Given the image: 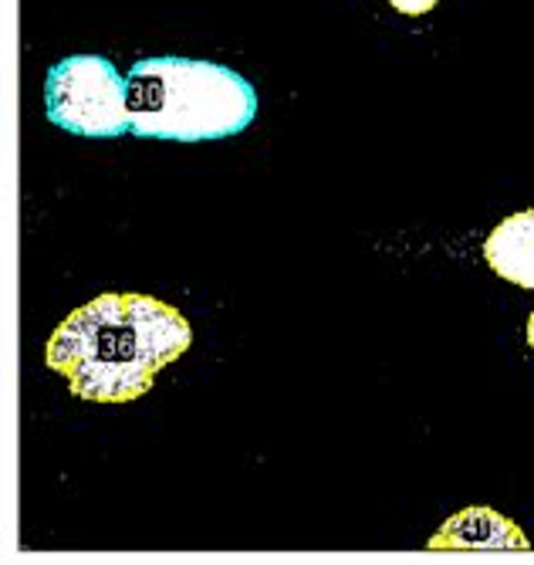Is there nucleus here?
<instances>
[{
  "label": "nucleus",
  "instance_id": "1",
  "mask_svg": "<svg viewBox=\"0 0 534 565\" xmlns=\"http://www.w3.org/2000/svg\"><path fill=\"white\" fill-rule=\"evenodd\" d=\"M193 345L180 308L139 291L98 295L51 332L44 359L88 403H132Z\"/></svg>",
  "mask_w": 534,
  "mask_h": 565
},
{
  "label": "nucleus",
  "instance_id": "2",
  "mask_svg": "<svg viewBox=\"0 0 534 565\" xmlns=\"http://www.w3.org/2000/svg\"><path fill=\"white\" fill-rule=\"evenodd\" d=\"M132 136L210 142L244 132L257 116L254 85L227 65L142 58L126 75Z\"/></svg>",
  "mask_w": 534,
  "mask_h": 565
},
{
  "label": "nucleus",
  "instance_id": "3",
  "mask_svg": "<svg viewBox=\"0 0 534 565\" xmlns=\"http://www.w3.org/2000/svg\"><path fill=\"white\" fill-rule=\"evenodd\" d=\"M44 109L51 122L75 136L113 139L132 132L129 85L105 55H72L51 65Z\"/></svg>",
  "mask_w": 534,
  "mask_h": 565
},
{
  "label": "nucleus",
  "instance_id": "4",
  "mask_svg": "<svg viewBox=\"0 0 534 565\" xmlns=\"http://www.w3.org/2000/svg\"><path fill=\"white\" fill-rule=\"evenodd\" d=\"M491 271L524 291H534V207L504 217L484 241Z\"/></svg>",
  "mask_w": 534,
  "mask_h": 565
},
{
  "label": "nucleus",
  "instance_id": "5",
  "mask_svg": "<svg viewBox=\"0 0 534 565\" xmlns=\"http://www.w3.org/2000/svg\"><path fill=\"white\" fill-rule=\"evenodd\" d=\"M389 4L403 14V18H423V14H430L440 0H389Z\"/></svg>",
  "mask_w": 534,
  "mask_h": 565
},
{
  "label": "nucleus",
  "instance_id": "6",
  "mask_svg": "<svg viewBox=\"0 0 534 565\" xmlns=\"http://www.w3.org/2000/svg\"><path fill=\"white\" fill-rule=\"evenodd\" d=\"M527 345L534 349V312H531V319H527Z\"/></svg>",
  "mask_w": 534,
  "mask_h": 565
}]
</instances>
